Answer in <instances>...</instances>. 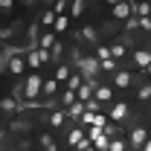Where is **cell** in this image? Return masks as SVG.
<instances>
[{"mask_svg":"<svg viewBox=\"0 0 151 151\" xmlns=\"http://www.w3.org/2000/svg\"><path fill=\"white\" fill-rule=\"evenodd\" d=\"M23 70H26V55H12L6 61V73L9 76H23Z\"/></svg>","mask_w":151,"mask_h":151,"instance_id":"obj_8","label":"cell"},{"mask_svg":"<svg viewBox=\"0 0 151 151\" xmlns=\"http://www.w3.org/2000/svg\"><path fill=\"white\" fill-rule=\"evenodd\" d=\"M93 148H96V151H108V148H111V137L99 134V137L93 139Z\"/></svg>","mask_w":151,"mask_h":151,"instance_id":"obj_27","label":"cell"},{"mask_svg":"<svg viewBox=\"0 0 151 151\" xmlns=\"http://www.w3.org/2000/svg\"><path fill=\"white\" fill-rule=\"evenodd\" d=\"M55 41H58V35L52 32V29H44V32H41V41H38V47H41V50H52Z\"/></svg>","mask_w":151,"mask_h":151,"instance_id":"obj_16","label":"cell"},{"mask_svg":"<svg viewBox=\"0 0 151 151\" xmlns=\"http://www.w3.org/2000/svg\"><path fill=\"white\" fill-rule=\"evenodd\" d=\"M9 128H12V131H29V128H35V122H32V119H26V116H12Z\"/></svg>","mask_w":151,"mask_h":151,"instance_id":"obj_15","label":"cell"},{"mask_svg":"<svg viewBox=\"0 0 151 151\" xmlns=\"http://www.w3.org/2000/svg\"><path fill=\"white\" fill-rule=\"evenodd\" d=\"M139 29H142V32H148V35H151V18H139Z\"/></svg>","mask_w":151,"mask_h":151,"instance_id":"obj_39","label":"cell"},{"mask_svg":"<svg viewBox=\"0 0 151 151\" xmlns=\"http://www.w3.org/2000/svg\"><path fill=\"white\" fill-rule=\"evenodd\" d=\"M99 70H102V73H119V61H116V58H105V61H99Z\"/></svg>","mask_w":151,"mask_h":151,"instance_id":"obj_23","label":"cell"},{"mask_svg":"<svg viewBox=\"0 0 151 151\" xmlns=\"http://www.w3.org/2000/svg\"><path fill=\"white\" fill-rule=\"evenodd\" d=\"M131 84H134V73H128V70L113 73V90H128Z\"/></svg>","mask_w":151,"mask_h":151,"instance_id":"obj_9","label":"cell"},{"mask_svg":"<svg viewBox=\"0 0 151 151\" xmlns=\"http://www.w3.org/2000/svg\"><path fill=\"white\" fill-rule=\"evenodd\" d=\"M0 151H20L18 145H9V148H0Z\"/></svg>","mask_w":151,"mask_h":151,"instance_id":"obj_43","label":"cell"},{"mask_svg":"<svg viewBox=\"0 0 151 151\" xmlns=\"http://www.w3.org/2000/svg\"><path fill=\"white\" fill-rule=\"evenodd\" d=\"M67 29H70V15H58V18H55V26H52V32H55V35H64Z\"/></svg>","mask_w":151,"mask_h":151,"instance_id":"obj_22","label":"cell"},{"mask_svg":"<svg viewBox=\"0 0 151 151\" xmlns=\"http://www.w3.org/2000/svg\"><path fill=\"white\" fill-rule=\"evenodd\" d=\"M131 58H134V64H137L139 70H145V67L151 64V52H148V50H134Z\"/></svg>","mask_w":151,"mask_h":151,"instance_id":"obj_14","label":"cell"},{"mask_svg":"<svg viewBox=\"0 0 151 151\" xmlns=\"http://www.w3.org/2000/svg\"><path fill=\"white\" fill-rule=\"evenodd\" d=\"M55 12H52V9H44V12H41V20H38V23H41V26H44V29H52V26H55Z\"/></svg>","mask_w":151,"mask_h":151,"instance_id":"obj_20","label":"cell"},{"mask_svg":"<svg viewBox=\"0 0 151 151\" xmlns=\"http://www.w3.org/2000/svg\"><path fill=\"white\" fill-rule=\"evenodd\" d=\"M84 108H87L90 113H99V111H102V102H96V99H90V102H84Z\"/></svg>","mask_w":151,"mask_h":151,"instance_id":"obj_37","label":"cell"},{"mask_svg":"<svg viewBox=\"0 0 151 151\" xmlns=\"http://www.w3.org/2000/svg\"><path fill=\"white\" fill-rule=\"evenodd\" d=\"M61 55H64V44H61V41H55V47L50 50V58H52V61H58Z\"/></svg>","mask_w":151,"mask_h":151,"instance_id":"obj_35","label":"cell"},{"mask_svg":"<svg viewBox=\"0 0 151 151\" xmlns=\"http://www.w3.org/2000/svg\"><path fill=\"white\" fill-rule=\"evenodd\" d=\"M111 15H113L116 20H128V18H134V6H131V0H122V3L111 6Z\"/></svg>","mask_w":151,"mask_h":151,"instance_id":"obj_7","label":"cell"},{"mask_svg":"<svg viewBox=\"0 0 151 151\" xmlns=\"http://www.w3.org/2000/svg\"><path fill=\"white\" fill-rule=\"evenodd\" d=\"M15 9V0H0V15H9Z\"/></svg>","mask_w":151,"mask_h":151,"instance_id":"obj_36","label":"cell"},{"mask_svg":"<svg viewBox=\"0 0 151 151\" xmlns=\"http://www.w3.org/2000/svg\"><path fill=\"white\" fill-rule=\"evenodd\" d=\"M145 76H151V64H148V67H145Z\"/></svg>","mask_w":151,"mask_h":151,"instance_id":"obj_46","label":"cell"},{"mask_svg":"<svg viewBox=\"0 0 151 151\" xmlns=\"http://www.w3.org/2000/svg\"><path fill=\"white\" fill-rule=\"evenodd\" d=\"M105 58H113L111 47H108V44H96V61H105Z\"/></svg>","mask_w":151,"mask_h":151,"instance_id":"obj_29","label":"cell"},{"mask_svg":"<svg viewBox=\"0 0 151 151\" xmlns=\"http://www.w3.org/2000/svg\"><path fill=\"white\" fill-rule=\"evenodd\" d=\"M0 84H3V78H0Z\"/></svg>","mask_w":151,"mask_h":151,"instance_id":"obj_48","label":"cell"},{"mask_svg":"<svg viewBox=\"0 0 151 151\" xmlns=\"http://www.w3.org/2000/svg\"><path fill=\"white\" fill-rule=\"evenodd\" d=\"M0 128H3V113H0Z\"/></svg>","mask_w":151,"mask_h":151,"instance_id":"obj_47","label":"cell"},{"mask_svg":"<svg viewBox=\"0 0 151 151\" xmlns=\"http://www.w3.org/2000/svg\"><path fill=\"white\" fill-rule=\"evenodd\" d=\"M84 9H87V6H84V0H73L67 15H70V18H81V15H84Z\"/></svg>","mask_w":151,"mask_h":151,"instance_id":"obj_26","label":"cell"},{"mask_svg":"<svg viewBox=\"0 0 151 151\" xmlns=\"http://www.w3.org/2000/svg\"><path fill=\"white\" fill-rule=\"evenodd\" d=\"M38 145L44 151H58V142L52 139V134H41V137H38Z\"/></svg>","mask_w":151,"mask_h":151,"instance_id":"obj_21","label":"cell"},{"mask_svg":"<svg viewBox=\"0 0 151 151\" xmlns=\"http://www.w3.org/2000/svg\"><path fill=\"white\" fill-rule=\"evenodd\" d=\"M76 41H87V44H96V41H99V29H96V26H90V23H84V26L76 32Z\"/></svg>","mask_w":151,"mask_h":151,"instance_id":"obj_12","label":"cell"},{"mask_svg":"<svg viewBox=\"0 0 151 151\" xmlns=\"http://www.w3.org/2000/svg\"><path fill=\"white\" fill-rule=\"evenodd\" d=\"M139 151H151V137H148V139H145V145H142V148H139Z\"/></svg>","mask_w":151,"mask_h":151,"instance_id":"obj_41","label":"cell"},{"mask_svg":"<svg viewBox=\"0 0 151 151\" xmlns=\"http://www.w3.org/2000/svg\"><path fill=\"white\" fill-rule=\"evenodd\" d=\"M12 38H15V26H0V41L3 44H9Z\"/></svg>","mask_w":151,"mask_h":151,"instance_id":"obj_33","label":"cell"},{"mask_svg":"<svg viewBox=\"0 0 151 151\" xmlns=\"http://www.w3.org/2000/svg\"><path fill=\"white\" fill-rule=\"evenodd\" d=\"M148 3H151V0H148Z\"/></svg>","mask_w":151,"mask_h":151,"instance_id":"obj_49","label":"cell"},{"mask_svg":"<svg viewBox=\"0 0 151 151\" xmlns=\"http://www.w3.org/2000/svg\"><path fill=\"white\" fill-rule=\"evenodd\" d=\"M64 122H67V111H61V108H55L44 116V125H50V128H61Z\"/></svg>","mask_w":151,"mask_h":151,"instance_id":"obj_10","label":"cell"},{"mask_svg":"<svg viewBox=\"0 0 151 151\" xmlns=\"http://www.w3.org/2000/svg\"><path fill=\"white\" fill-rule=\"evenodd\" d=\"M99 87V84H93V81H84L78 90H76V96H78V102H90L93 99V90Z\"/></svg>","mask_w":151,"mask_h":151,"instance_id":"obj_17","label":"cell"},{"mask_svg":"<svg viewBox=\"0 0 151 151\" xmlns=\"http://www.w3.org/2000/svg\"><path fill=\"white\" fill-rule=\"evenodd\" d=\"M76 151H96V148H93V142H90V139L84 137V142H81V145H78V148H76Z\"/></svg>","mask_w":151,"mask_h":151,"instance_id":"obj_40","label":"cell"},{"mask_svg":"<svg viewBox=\"0 0 151 151\" xmlns=\"http://www.w3.org/2000/svg\"><path fill=\"white\" fill-rule=\"evenodd\" d=\"M128 116H131L128 102H113V105H111V122H116V125H119V122H125Z\"/></svg>","mask_w":151,"mask_h":151,"instance_id":"obj_6","label":"cell"},{"mask_svg":"<svg viewBox=\"0 0 151 151\" xmlns=\"http://www.w3.org/2000/svg\"><path fill=\"white\" fill-rule=\"evenodd\" d=\"M111 55L116 58V61H122V58L128 55V47H125L122 41H113V44H111Z\"/></svg>","mask_w":151,"mask_h":151,"instance_id":"obj_24","label":"cell"},{"mask_svg":"<svg viewBox=\"0 0 151 151\" xmlns=\"http://www.w3.org/2000/svg\"><path fill=\"white\" fill-rule=\"evenodd\" d=\"M151 134L145 125H137V128H131V137H128V148L131 151H139L142 145H145V139H148Z\"/></svg>","mask_w":151,"mask_h":151,"instance_id":"obj_4","label":"cell"},{"mask_svg":"<svg viewBox=\"0 0 151 151\" xmlns=\"http://www.w3.org/2000/svg\"><path fill=\"white\" fill-rule=\"evenodd\" d=\"M108 151H125V142H122L119 137H113V139H111V148H108Z\"/></svg>","mask_w":151,"mask_h":151,"instance_id":"obj_38","label":"cell"},{"mask_svg":"<svg viewBox=\"0 0 151 151\" xmlns=\"http://www.w3.org/2000/svg\"><path fill=\"white\" fill-rule=\"evenodd\" d=\"M41 90H44V76L29 73L23 78V102H41Z\"/></svg>","mask_w":151,"mask_h":151,"instance_id":"obj_2","label":"cell"},{"mask_svg":"<svg viewBox=\"0 0 151 151\" xmlns=\"http://www.w3.org/2000/svg\"><path fill=\"white\" fill-rule=\"evenodd\" d=\"M137 99H139V102H151V81L139 84V90H137Z\"/></svg>","mask_w":151,"mask_h":151,"instance_id":"obj_28","label":"cell"},{"mask_svg":"<svg viewBox=\"0 0 151 151\" xmlns=\"http://www.w3.org/2000/svg\"><path fill=\"white\" fill-rule=\"evenodd\" d=\"M0 148H3V128H0Z\"/></svg>","mask_w":151,"mask_h":151,"instance_id":"obj_45","label":"cell"},{"mask_svg":"<svg viewBox=\"0 0 151 151\" xmlns=\"http://www.w3.org/2000/svg\"><path fill=\"white\" fill-rule=\"evenodd\" d=\"M20 111H23V108H20V99H18V96H3V99H0V113H3V116L12 119V116H18Z\"/></svg>","mask_w":151,"mask_h":151,"instance_id":"obj_5","label":"cell"},{"mask_svg":"<svg viewBox=\"0 0 151 151\" xmlns=\"http://www.w3.org/2000/svg\"><path fill=\"white\" fill-rule=\"evenodd\" d=\"M93 99L102 105H113V84H99L93 90Z\"/></svg>","mask_w":151,"mask_h":151,"instance_id":"obj_11","label":"cell"},{"mask_svg":"<svg viewBox=\"0 0 151 151\" xmlns=\"http://www.w3.org/2000/svg\"><path fill=\"white\" fill-rule=\"evenodd\" d=\"M55 93H58L55 76H52V78H44V90H41V96H44V99H55Z\"/></svg>","mask_w":151,"mask_h":151,"instance_id":"obj_19","label":"cell"},{"mask_svg":"<svg viewBox=\"0 0 151 151\" xmlns=\"http://www.w3.org/2000/svg\"><path fill=\"white\" fill-rule=\"evenodd\" d=\"M73 102H78V96H76V90H64V93H61V105H67V108H70Z\"/></svg>","mask_w":151,"mask_h":151,"instance_id":"obj_34","label":"cell"},{"mask_svg":"<svg viewBox=\"0 0 151 151\" xmlns=\"http://www.w3.org/2000/svg\"><path fill=\"white\" fill-rule=\"evenodd\" d=\"M105 3H108V6H116V3H122V0H105Z\"/></svg>","mask_w":151,"mask_h":151,"instance_id":"obj_44","label":"cell"},{"mask_svg":"<svg viewBox=\"0 0 151 151\" xmlns=\"http://www.w3.org/2000/svg\"><path fill=\"white\" fill-rule=\"evenodd\" d=\"M84 84V78H81V73H73L70 78H67V90H78Z\"/></svg>","mask_w":151,"mask_h":151,"instance_id":"obj_30","label":"cell"},{"mask_svg":"<svg viewBox=\"0 0 151 151\" xmlns=\"http://www.w3.org/2000/svg\"><path fill=\"white\" fill-rule=\"evenodd\" d=\"M84 111H87V108H84V102H73V105L67 108V116H70V119H81Z\"/></svg>","mask_w":151,"mask_h":151,"instance_id":"obj_25","label":"cell"},{"mask_svg":"<svg viewBox=\"0 0 151 151\" xmlns=\"http://www.w3.org/2000/svg\"><path fill=\"white\" fill-rule=\"evenodd\" d=\"M41 3H44L47 9H52V6H55V0H41Z\"/></svg>","mask_w":151,"mask_h":151,"instance_id":"obj_42","label":"cell"},{"mask_svg":"<svg viewBox=\"0 0 151 151\" xmlns=\"http://www.w3.org/2000/svg\"><path fill=\"white\" fill-rule=\"evenodd\" d=\"M131 6H134V15L137 18H151V3L148 0H134Z\"/></svg>","mask_w":151,"mask_h":151,"instance_id":"obj_18","label":"cell"},{"mask_svg":"<svg viewBox=\"0 0 151 151\" xmlns=\"http://www.w3.org/2000/svg\"><path fill=\"white\" fill-rule=\"evenodd\" d=\"M73 64L78 67V73H81V78L84 81H93V84H99V61H96V55H78L73 50Z\"/></svg>","mask_w":151,"mask_h":151,"instance_id":"obj_1","label":"cell"},{"mask_svg":"<svg viewBox=\"0 0 151 151\" xmlns=\"http://www.w3.org/2000/svg\"><path fill=\"white\" fill-rule=\"evenodd\" d=\"M84 134H87V125H76L73 131L67 134V145H73V148H78V145L84 142Z\"/></svg>","mask_w":151,"mask_h":151,"instance_id":"obj_13","label":"cell"},{"mask_svg":"<svg viewBox=\"0 0 151 151\" xmlns=\"http://www.w3.org/2000/svg\"><path fill=\"white\" fill-rule=\"evenodd\" d=\"M52 12H55V15H67V12H70V0H55Z\"/></svg>","mask_w":151,"mask_h":151,"instance_id":"obj_32","label":"cell"},{"mask_svg":"<svg viewBox=\"0 0 151 151\" xmlns=\"http://www.w3.org/2000/svg\"><path fill=\"white\" fill-rule=\"evenodd\" d=\"M47 61H52L50 58V50H41V47H32V50H26V67L32 70V73H38Z\"/></svg>","mask_w":151,"mask_h":151,"instance_id":"obj_3","label":"cell"},{"mask_svg":"<svg viewBox=\"0 0 151 151\" xmlns=\"http://www.w3.org/2000/svg\"><path fill=\"white\" fill-rule=\"evenodd\" d=\"M70 67H67V64H58L55 67V81H67V78H70Z\"/></svg>","mask_w":151,"mask_h":151,"instance_id":"obj_31","label":"cell"}]
</instances>
